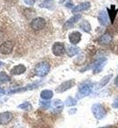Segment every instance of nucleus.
Instances as JSON below:
<instances>
[{"label": "nucleus", "mask_w": 118, "mask_h": 128, "mask_svg": "<svg viewBox=\"0 0 118 128\" xmlns=\"http://www.w3.org/2000/svg\"><path fill=\"white\" fill-rule=\"evenodd\" d=\"M50 70V64L47 62H40L34 67V74L37 76L43 77L48 74Z\"/></svg>", "instance_id": "f257e3e1"}, {"label": "nucleus", "mask_w": 118, "mask_h": 128, "mask_svg": "<svg viewBox=\"0 0 118 128\" xmlns=\"http://www.w3.org/2000/svg\"><path fill=\"white\" fill-rule=\"evenodd\" d=\"M92 113L96 119L101 120L106 116V111L101 104H94L92 106Z\"/></svg>", "instance_id": "f03ea898"}, {"label": "nucleus", "mask_w": 118, "mask_h": 128, "mask_svg": "<svg viewBox=\"0 0 118 128\" xmlns=\"http://www.w3.org/2000/svg\"><path fill=\"white\" fill-rule=\"evenodd\" d=\"M46 20L43 17H36L33 19V21L31 22V27L33 28V30L37 31V30H41L46 26Z\"/></svg>", "instance_id": "7ed1b4c3"}, {"label": "nucleus", "mask_w": 118, "mask_h": 128, "mask_svg": "<svg viewBox=\"0 0 118 128\" xmlns=\"http://www.w3.org/2000/svg\"><path fill=\"white\" fill-rule=\"evenodd\" d=\"M90 94H91V87L88 84H84V86L79 87V90L76 94V99L84 98L86 96H89Z\"/></svg>", "instance_id": "20e7f679"}, {"label": "nucleus", "mask_w": 118, "mask_h": 128, "mask_svg": "<svg viewBox=\"0 0 118 128\" xmlns=\"http://www.w3.org/2000/svg\"><path fill=\"white\" fill-rule=\"evenodd\" d=\"M52 52L54 56H61L64 54L66 49H64V44L63 43L56 42V44H54L53 47H52Z\"/></svg>", "instance_id": "39448f33"}, {"label": "nucleus", "mask_w": 118, "mask_h": 128, "mask_svg": "<svg viewBox=\"0 0 118 128\" xmlns=\"http://www.w3.org/2000/svg\"><path fill=\"white\" fill-rule=\"evenodd\" d=\"M14 48V43L12 41H6V42L3 43L0 46V54H8L12 52Z\"/></svg>", "instance_id": "423d86ee"}, {"label": "nucleus", "mask_w": 118, "mask_h": 128, "mask_svg": "<svg viewBox=\"0 0 118 128\" xmlns=\"http://www.w3.org/2000/svg\"><path fill=\"white\" fill-rule=\"evenodd\" d=\"M74 86V80H69V81L64 82L63 84H61L60 86L56 88L57 93H62V92H64L68 90V89L72 88L73 86Z\"/></svg>", "instance_id": "0eeeda50"}, {"label": "nucleus", "mask_w": 118, "mask_h": 128, "mask_svg": "<svg viewBox=\"0 0 118 128\" xmlns=\"http://www.w3.org/2000/svg\"><path fill=\"white\" fill-rule=\"evenodd\" d=\"M13 119V114L10 112H4L0 114V124H8Z\"/></svg>", "instance_id": "6e6552de"}, {"label": "nucleus", "mask_w": 118, "mask_h": 128, "mask_svg": "<svg viewBox=\"0 0 118 128\" xmlns=\"http://www.w3.org/2000/svg\"><path fill=\"white\" fill-rule=\"evenodd\" d=\"M106 58H101V59H99L97 62L94 63V68H93V71H94V74H97V73H100V72L103 70L104 66V64L106 63Z\"/></svg>", "instance_id": "1a4fd4ad"}, {"label": "nucleus", "mask_w": 118, "mask_h": 128, "mask_svg": "<svg viewBox=\"0 0 118 128\" xmlns=\"http://www.w3.org/2000/svg\"><path fill=\"white\" fill-rule=\"evenodd\" d=\"M81 18V15H76L74 16L73 17H71L70 19H68L66 22L64 23V29H69V28H72V27L74 26V25L76 24L79 19Z\"/></svg>", "instance_id": "9d476101"}, {"label": "nucleus", "mask_w": 118, "mask_h": 128, "mask_svg": "<svg viewBox=\"0 0 118 128\" xmlns=\"http://www.w3.org/2000/svg\"><path fill=\"white\" fill-rule=\"evenodd\" d=\"M98 20H99V23H100L102 26H107V24H108V21H110L108 13L106 12V11H101V12L99 13Z\"/></svg>", "instance_id": "9b49d317"}, {"label": "nucleus", "mask_w": 118, "mask_h": 128, "mask_svg": "<svg viewBox=\"0 0 118 128\" xmlns=\"http://www.w3.org/2000/svg\"><path fill=\"white\" fill-rule=\"evenodd\" d=\"M81 33L78 32V31H74V32L71 33L69 34V41L72 44H78L81 40Z\"/></svg>", "instance_id": "f8f14e48"}, {"label": "nucleus", "mask_w": 118, "mask_h": 128, "mask_svg": "<svg viewBox=\"0 0 118 128\" xmlns=\"http://www.w3.org/2000/svg\"><path fill=\"white\" fill-rule=\"evenodd\" d=\"M26 70V67L24 64H17L11 69V74H14V76H18V74H24Z\"/></svg>", "instance_id": "ddd939ff"}, {"label": "nucleus", "mask_w": 118, "mask_h": 128, "mask_svg": "<svg viewBox=\"0 0 118 128\" xmlns=\"http://www.w3.org/2000/svg\"><path fill=\"white\" fill-rule=\"evenodd\" d=\"M90 6H91V4L89 2H83V3H81V4L77 5L76 6H74V8H73V10H72V12L78 13V12H80V11H84V10L88 9V8H90Z\"/></svg>", "instance_id": "4468645a"}, {"label": "nucleus", "mask_w": 118, "mask_h": 128, "mask_svg": "<svg viewBox=\"0 0 118 128\" xmlns=\"http://www.w3.org/2000/svg\"><path fill=\"white\" fill-rule=\"evenodd\" d=\"M112 40H113V36L109 33H106L99 38V42L102 44H108L112 42Z\"/></svg>", "instance_id": "2eb2a0df"}, {"label": "nucleus", "mask_w": 118, "mask_h": 128, "mask_svg": "<svg viewBox=\"0 0 118 128\" xmlns=\"http://www.w3.org/2000/svg\"><path fill=\"white\" fill-rule=\"evenodd\" d=\"M117 8H116V6H111V8L107 9L108 11V16H109V18H110V21L111 23H114V20L116 18V13H117Z\"/></svg>", "instance_id": "dca6fc26"}, {"label": "nucleus", "mask_w": 118, "mask_h": 128, "mask_svg": "<svg viewBox=\"0 0 118 128\" xmlns=\"http://www.w3.org/2000/svg\"><path fill=\"white\" fill-rule=\"evenodd\" d=\"M54 94H53V91L51 90H48V89H46V90H43L40 94V96L41 98L44 99V100H49L53 97Z\"/></svg>", "instance_id": "f3484780"}, {"label": "nucleus", "mask_w": 118, "mask_h": 128, "mask_svg": "<svg viewBox=\"0 0 118 128\" xmlns=\"http://www.w3.org/2000/svg\"><path fill=\"white\" fill-rule=\"evenodd\" d=\"M78 52H79L78 48H77V47H76V46H68V47H67V49H66L67 56H70V57L76 56Z\"/></svg>", "instance_id": "a211bd4d"}, {"label": "nucleus", "mask_w": 118, "mask_h": 128, "mask_svg": "<svg viewBox=\"0 0 118 128\" xmlns=\"http://www.w3.org/2000/svg\"><path fill=\"white\" fill-rule=\"evenodd\" d=\"M79 26H80L81 29H83L84 32H86V33H89L91 31V25H90V23H89L88 21H83V22L79 25Z\"/></svg>", "instance_id": "6ab92c4d"}, {"label": "nucleus", "mask_w": 118, "mask_h": 128, "mask_svg": "<svg viewBox=\"0 0 118 128\" xmlns=\"http://www.w3.org/2000/svg\"><path fill=\"white\" fill-rule=\"evenodd\" d=\"M9 81H10L9 76H8L4 72L0 73V84H6V83H8Z\"/></svg>", "instance_id": "aec40b11"}, {"label": "nucleus", "mask_w": 118, "mask_h": 128, "mask_svg": "<svg viewBox=\"0 0 118 128\" xmlns=\"http://www.w3.org/2000/svg\"><path fill=\"white\" fill-rule=\"evenodd\" d=\"M18 108L22 109V110H26V111H30L32 109V104L29 102H25V103L21 104L18 106Z\"/></svg>", "instance_id": "412c9836"}, {"label": "nucleus", "mask_w": 118, "mask_h": 128, "mask_svg": "<svg viewBox=\"0 0 118 128\" xmlns=\"http://www.w3.org/2000/svg\"><path fill=\"white\" fill-rule=\"evenodd\" d=\"M111 78H112V74H108V76H106L104 77L101 81H100V83H99V88H101V87L106 86V84H108Z\"/></svg>", "instance_id": "4be33fe9"}, {"label": "nucleus", "mask_w": 118, "mask_h": 128, "mask_svg": "<svg viewBox=\"0 0 118 128\" xmlns=\"http://www.w3.org/2000/svg\"><path fill=\"white\" fill-rule=\"evenodd\" d=\"M76 104H77L76 99L73 98V97H71V96L67 97L66 100V104L67 106H76Z\"/></svg>", "instance_id": "5701e85b"}, {"label": "nucleus", "mask_w": 118, "mask_h": 128, "mask_svg": "<svg viewBox=\"0 0 118 128\" xmlns=\"http://www.w3.org/2000/svg\"><path fill=\"white\" fill-rule=\"evenodd\" d=\"M39 104L40 106L42 107V108L44 109H47V108H50V106H51V102L46 100V101H40L39 102Z\"/></svg>", "instance_id": "b1692460"}, {"label": "nucleus", "mask_w": 118, "mask_h": 128, "mask_svg": "<svg viewBox=\"0 0 118 128\" xmlns=\"http://www.w3.org/2000/svg\"><path fill=\"white\" fill-rule=\"evenodd\" d=\"M24 2L29 6H32L34 5V0H24Z\"/></svg>", "instance_id": "393cba45"}, {"label": "nucleus", "mask_w": 118, "mask_h": 128, "mask_svg": "<svg viewBox=\"0 0 118 128\" xmlns=\"http://www.w3.org/2000/svg\"><path fill=\"white\" fill-rule=\"evenodd\" d=\"M5 94H6V91L2 88V87H0V96H4Z\"/></svg>", "instance_id": "a878e982"}, {"label": "nucleus", "mask_w": 118, "mask_h": 128, "mask_svg": "<svg viewBox=\"0 0 118 128\" xmlns=\"http://www.w3.org/2000/svg\"><path fill=\"white\" fill-rule=\"evenodd\" d=\"M113 106L114 107H116V108H118V101L117 100L114 102V104H113Z\"/></svg>", "instance_id": "bb28decb"}, {"label": "nucleus", "mask_w": 118, "mask_h": 128, "mask_svg": "<svg viewBox=\"0 0 118 128\" xmlns=\"http://www.w3.org/2000/svg\"><path fill=\"white\" fill-rule=\"evenodd\" d=\"M114 84H116V86H118V76L116 77V79H114Z\"/></svg>", "instance_id": "cd10ccee"}, {"label": "nucleus", "mask_w": 118, "mask_h": 128, "mask_svg": "<svg viewBox=\"0 0 118 128\" xmlns=\"http://www.w3.org/2000/svg\"><path fill=\"white\" fill-rule=\"evenodd\" d=\"M3 64H3V63H2V62H1V61H0V66H3Z\"/></svg>", "instance_id": "c85d7f7f"}, {"label": "nucleus", "mask_w": 118, "mask_h": 128, "mask_svg": "<svg viewBox=\"0 0 118 128\" xmlns=\"http://www.w3.org/2000/svg\"><path fill=\"white\" fill-rule=\"evenodd\" d=\"M107 128H113V127H107Z\"/></svg>", "instance_id": "c756f323"}]
</instances>
